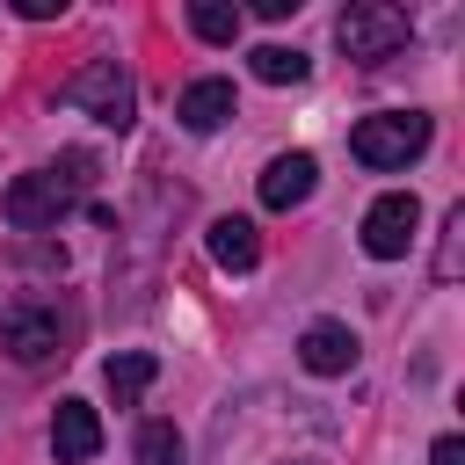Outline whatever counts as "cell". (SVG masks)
<instances>
[{"mask_svg":"<svg viewBox=\"0 0 465 465\" xmlns=\"http://www.w3.org/2000/svg\"><path fill=\"white\" fill-rule=\"evenodd\" d=\"M87 182H94V153H65L58 167L15 174V182H7V196H0V211H7V225H15V232H44V225H58V218L87 196Z\"/></svg>","mask_w":465,"mask_h":465,"instance_id":"obj_1","label":"cell"},{"mask_svg":"<svg viewBox=\"0 0 465 465\" xmlns=\"http://www.w3.org/2000/svg\"><path fill=\"white\" fill-rule=\"evenodd\" d=\"M58 102H65V109H87V116L109 124V131H124V124L138 116V87H131V73H124L116 58H87L80 73H65V80H58Z\"/></svg>","mask_w":465,"mask_h":465,"instance_id":"obj_2","label":"cell"},{"mask_svg":"<svg viewBox=\"0 0 465 465\" xmlns=\"http://www.w3.org/2000/svg\"><path fill=\"white\" fill-rule=\"evenodd\" d=\"M0 349H7L15 363H51V356H65V312H58V298H36V291L7 298V305H0Z\"/></svg>","mask_w":465,"mask_h":465,"instance_id":"obj_3","label":"cell"},{"mask_svg":"<svg viewBox=\"0 0 465 465\" xmlns=\"http://www.w3.org/2000/svg\"><path fill=\"white\" fill-rule=\"evenodd\" d=\"M334 36H341V51H349L356 65H385V58L407 51L414 22H407V7H392V0H356V7H341Z\"/></svg>","mask_w":465,"mask_h":465,"instance_id":"obj_4","label":"cell"},{"mask_svg":"<svg viewBox=\"0 0 465 465\" xmlns=\"http://www.w3.org/2000/svg\"><path fill=\"white\" fill-rule=\"evenodd\" d=\"M349 153H356L363 167L392 174V167H407V160H421V153H429V116H421V109H385V116H363V124L349 131Z\"/></svg>","mask_w":465,"mask_h":465,"instance_id":"obj_5","label":"cell"},{"mask_svg":"<svg viewBox=\"0 0 465 465\" xmlns=\"http://www.w3.org/2000/svg\"><path fill=\"white\" fill-rule=\"evenodd\" d=\"M414 225H421V203H414L407 189L378 196V203L363 211V254H378V262H400V254L414 247Z\"/></svg>","mask_w":465,"mask_h":465,"instance_id":"obj_6","label":"cell"},{"mask_svg":"<svg viewBox=\"0 0 465 465\" xmlns=\"http://www.w3.org/2000/svg\"><path fill=\"white\" fill-rule=\"evenodd\" d=\"M298 363H305L312 378H341V371H356V334H349L341 320H312V327L298 334Z\"/></svg>","mask_w":465,"mask_h":465,"instance_id":"obj_7","label":"cell"},{"mask_svg":"<svg viewBox=\"0 0 465 465\" xmlns=\"http://www.w3.org/2000/svg\"><path fill=\"white\" fill-rule=\"evenodd\" d=\"M51 450H58V465H87V458L102 450V414H94L87 400H58V414H51Z\"/></svg>","mask_w":465,"mask_h":465,"instance_id":"obj_8","label":"cell"},{"mask_svg":"<svg viewBox=\"0 0 465 465\" xmlns=\"http://www.w3.org/2000/svg\"><path fill=\"white\" fill-rule=\"evenodd\" d=\"M232 109H240V94H232V80H218V73H203V80H189V87L174 94L182 131H218Z\"/></svg>","mask_w":465,"mask_h":465,"instance_id":"obj_9","label":"cell"},{"mask_svg":"<svg viewBox=\"0 0 465 465\" xmlns=\"http://www.w3.org/2000/svg\"><path fill=\"white\" fill-rule=\"evenodd\" d=\"M312 182H320L312 153H276V160L262 167V203H269V211H291V203L312 196Z\"/></svg>","mask_w":465,"mask_h":465,"instance_id":"obj_10","label":"cell"},{"mask_svg":"<svg viewBox=\"0 0 465 465\" xmlns=\"http://www.w3.org/2000/svg\"><path fill=\"white\" fill-rule=\"evenodd\" d=\"M203 247H211V262L232 269V276H247V269L262 262V232H254V218H211Z\"/></svg>","mask_w":465,"mask_h":465,"instance_id":"obj_11","label":"cell"},{"mask_svg":"<svg viewBox=\"0 0 465 465\" xmlns=\"http://www.w3.org/2000/svg\"><path fill=\"white\" fill-rule=\"evenodd\" d=\"M160 378V363L145 356V349H124V356H109V371H102V385H109V400L116 407H138V392Z\"/></svg>","mask_w":465,"mask_h":465,"instance_id":"obj_12","label":"cell"},{"mask_svg":"<svg viewBox=\"0 0 465 465\" xmlns=\"http://www.w3.org/2000/svg\"><path fill=\"white\" fill-rule=\"evenodd\" d=\"M247 65H254V80H269V87H298V80L312 73V58H305V51H291V44H254V51H247Z\"/></svg>","mask_w":465,"mask_h":465,"instance_id":"obj_13","label":"cell"},{"mask_svg":"<svg viewBox=\"0 0 465 465\" xmlns=\"http://www.w3.org/2000/svg\"><path fill=\"white\" fill-rule=\"evenodd\" d=\"M138 465H189L174 421H138Z\"/></svg>","mask_w":465,"mask_h":465,"instance_id":"obj_14","label":"cell"},{"mask_svg":"<svg viewBox=\"0 0 465 465\" xmlns=\"http://www.w3.org/2000/svg\"><path fill=\"white\" fill-rule=\"evenodd\" d=\"M189 29H196L203 44H232V36H240V7H225V0H189Z\"/></svg>","mask_w":465,"mask_h":465,"instance_id":"obj_15","label":"cell"},{"mask_svg":"<svg viewBox=\"0 0 465 465\" xmlns=\"http://www.w3.org/2000/svg\"><path fill=\"white\" fill-rule=\"evenodd\" d=\"M458 240H465V203L443 218V254H436V283H450L458 276Z\"/></svg>","mask_w":465,"mask_h":465,"instance_id":"obj_16","label":"cell"},{"mask_svg":"<svg viewBox=\"0 0 465 465\" xmlns=\"http://www.w3.org/2000/svg\"><path fill=\"white\" fill-rule=\"evenodd\" d=\"M429 465H465V443H458V436H436V450H429Z\"/></svg>","mask_w":465,"mask_h":465,"instance_id":"obj_17","label":"cell"},{"mask_svg":"<svg viewBox=\"0 0 465 465\" xmlns=\"http://www.w3.org/2000/svg\"><path fill=\"white\" fill-rule=\"evenodd\" d=\"M51 15H65V0H22V22H51Z\"/></svg>","mask_w":465,"mask_h":465,"instance_id":"obj_18","label":"cell"},{"mask_svg":"<svg viewBox=\"0 0 465 465\" xmlns=\"http://www.w3.org/2000/svg\"><path fill=\"white\" fill-rule=\"evenodd\" d=\"M312 465H320V458H312Z\"/></svg>","mask_w":465,"mask_h":465,"instance_id":"obj_19","label":"cell"}]
</instances>
